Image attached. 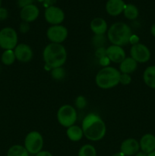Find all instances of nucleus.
I'll return each mask as SVG.
<instances>
[{
	"instance_id": "nucleus-1",
	"label": "nucleus",
	"mask_w": 155,
	"mask_h": 156,
	"mask_svg": "<svg viewBox=\"0 0 155 156\" xmlns=\"http://www.w3.org/2000/svg\"><path fill=\"white\" fill-rule=\"evenodd\" d=\"M84 136L91 141H99L104 137L106 124L101 117L96 114H89L84 118L81 125Z\"/></svg>"
},
{
	"instance_id": "nucleus-2",
	"label": "nucleus",
	"mask_w": 155,
	"mask_h": 156,
	"mask_svg": "<svg viewBox=\"0 0 155 156\" xmlns=\"http://www.w3.org/2000/svg\"><path fill=\"white\" fill-rule=\"evenodd\" d=\"M43 58L47 69L62 67L67 59V52L61 44H51L46 46L43 52Z\"/></svg>"
},
{
	"instance_id": "nucleus-3",
	"label": "nucleus",
	"mask_w": 155,
	"mask_h": 156,
	"mask_svg": "<svg viewBox=\"0 0 155 156\" xmlns=\"http://www.w3.org/2000/svg\"><path fill=\"white\" fill-rule=\"evenodd\" d=\"M132 35V29L124 22H115L107 30L108 40L112 45L122 46L129 44Z\"/></svg>"
},
{
	"instance_id": "nucleus-4",
	"label": "nucleus",
	"mask_w": 155,
	"mask_h": 156,
	"mask_svg": "<svg viewBox=\"0 0 155 156\" xmlns=\"http://www.w3.org/2000/svg\"><path fill=\"white\" fill-rule=\"evenodd\" d=\"M120 75V72L114 67H103L96 76V84L102 89L114 88L119 84Z\"/></svg>"
},
{
	"instance_id": "nucleus-5",
	"label": "nucleus",
	"mask_w": 155,
	"mask_h": 156,
	"mask_svg": "<svg viewBox=\"0 0 155 156\" xmlns=\"http://www.w3.org/2000/svg\"><path fill=\"white\" fill-rule=\"evenodd\" d=\"M78 118L76 109L69 105H65L57 111L58 122L64 127L73 126Z\"/></svg>"
},
{
	"instance_id": "nucleus-6",
	"label": "nucleus",
	"mask_w": 155,
	"mask_h": 156,
	"mask_svg": "<svg viewBox=\"0 0 155 156\" xmlns=\"http://www.w3.org/2000/svg\"><path fill=\"white\" fill-rule=\"evenodd\" d=\"M43 146V138L37 131H31L26 136L24 140V148L28 153L36 155L42 151Z\"/></svg>"
},
{
	"instance_id": "nucleus-7",
	"label": "nucleus",
	"mask_w": 155,
	"mask_h": 156,
	"mask_svg": "<svg viewBox=\"0 0 155 156\" xmlns=\"http://www.w3.org/2000/svg\"><path fill=\"white\" fill-rule=\"evenodd\" d=\"M18 34L12 27H4L0 30V47L3 50H14L18 45Z\"/></svg>"
},
{
	"instance_id": "nucleus-8",
	"label": "nucleus",
	"mask_w": 155,
	"mask_h": 156,
	"mask_svg": "<svg viewBox=\"0 0 155 156\" xmlns=\"http://www.w3.org/2000/svg\"><path fill=\"white\" fill-rule=\"evenodd\" d=\"M68 32L66 27L61 24L52 25L46 31L47 38L54 44H62L66 40Z\"/></svg>"
},
{
	"instance_id": "nucleus-9",
	"label": "nucleus",
	"mask_w": 155,
	"mask_h": 156,
	"mask_svg": "<svg viewBox=\"0 0 155 156\" xmlns=\"http://www.w3.org/2000/svg\"><path fill=\"white\" fill-rule=\"evenodd\" d=\"M44 18L49 24L52 25H58L63 22L65 19V13L57 6H50L46 9Z\"/></svg>"
},
{
	"instance_id": "nucleus-10",
	"label": "nucleus",
	"mask_w": 155,
	"mask_h": 156,
	"mask_svg": "<svg viewBox=\"0 0 155 156\" xmlns=\"http://www.w3.org/2000/svg\"><path fill=\"white\" fill-rule=\"evenodd\" d=\"M130 55L131 57L135 59L137 62L144 63L150 59V51L147 46L138 43L132 45L130 50Z\"/></svg>"
},
{
	"instance_id": "nucleus-11",
	"label": "nucleus",
	"mask_w": 155,
	"mask_h": 156,
	"mask_svg": "<svg viewBox=\"0 0 155 156\" xmlns=\"http://www.w3.org/2000/svg\"><path fill=\"white\" fill-rule=\"evenodd\" d=\"M15 57L21 62H28L32 59L33 56L31 47L26 44H20L14 49Z\"/></svg>"
},
{
	"instance_id": "nucleus-12",
	"label": "nucleus",
	"mask_w": 155,
	"mask_h": 156,
	"mask_svg": "<svg viewBox=\"0 0 155 156\" xmlns=\"http://www.w3.org/2000/svg\"><path fill=\"white\" fill-rule=\"evenodd\" d=\"M139 143L135 139L129 138L125 140L120 146V152L125 156L136 155L139 152Z\"/></svg>"
},
{
	"instance_id": "nucleus-13",
	"label": "nucleus",
	"mask_w": 155,
	"mask_h": 156,
	"mask_svg": "<svg viewBox=\"0 0 155 156\" xmlns=\"http://www.w3.org/2000/svg\"><path fill=\"white\" fill-rule=\"evenodd\" d=\"M106 56L110 62L121 63L126 59V52L122 47L112 44L106 48Z\"/></svg>"
},
{
	"instance_id": "nucleus-14",
	"label": "nucleus",
	"mask_w": 155,
	"mask_h": 156,
	"mask_svg": "<svg viewBox=\"0 0 155 156\" xmlns=\"http://www.w3.org/2000/svg\"><path fill=\"white\" fill-rule=\"evenodd\" d=\"M40 15V10L34 4L22 8L20 12V17L24 22L30 23L34 21Z\"/></svg>"
},
{
	"instance_id": "nucleus-15",
	"label": "nucleus",
	"mask_w": 155,
	"mask_h": 156,
	"mask_svg": "<svg viewBox=\"0 0 155 156\" xmlns=\"http://www.w3.org/2000/svg\"><path fill=\"white\" fill-rule=\"evenodd\" d=\"M126 3L123 0H108L106 4V11L111 16H118L124 11Z\"/></svg>"
},
{
	"instance_id": "nucleus-16",
	"label": "nucleus",
	"mask_w": 155,
	"mask_h": 156,
	"mask_svg": "<svg viewBox=\"0 0 155 156\" xmlns=\"http://www.w3.org/2000/svg\"><path fill=\"white\" fill-rule=\"evenodd\" d=\"M140 149L145 153L149 154L155 150V136L153 134H144L139 142Z\"/></svg>"
},
{
	"instance_id": "nucleus-17",
	"label": "nucleus",
	"mask_w": 155,
	"mask_h": 156,
	"mask_svg": "<svg viewBox=\"0 0 155 156\" xmlns=\"http://www.w3.org/2000/svg\"><path fill=\"white\" fill-rule=\"evenodd\" d=\"M90 27L94 35H103L108 30L107 23L102 18H94L91 21Z\"/></svg>"
},
{
	"instance_id": "nucleus-18",
	"label": "nucleus",
	"mask_w": 155,
	"mask_h": 156,
	"mask_svg": "<svg viewBox=\"0 0 155 156\" xmlns=\"http://www.w3.org/2000/svg\"><path fill=\"white\" fill-rule=\"evenodd\" d=\"M138 66V62L132 57H126V59L120 63L119 70L121 73L129 74L134 73Z\"/></svg>"
},
{
	"instance_id": "nucleus-19",
	"label": "nucleus",
	"mask_w": 155,
	"mask_h": 156,
	"mask_svg": "<svg viewBox=\"0 0 155 156\" xmlns=\"http://www.w3.org/2000/svg\"><path fill=\"white\" fill-rule=\"evenodd\" d=\"M143 80L149 88L155 89V66H150L144 70Z\"/></svg>"
},
{
	"instance_id": "nucleus-20",
	"label": "nucleus",
	"mask_w": 155,
	"mask_h": 156,
	"mask_svg": "<svg viewBox=\"0 0 155 156\" xmlns=\"http://www.w3.org/2000/svg\"><path fill=\"white\" fill-rule=\"evenodd\" d=\"M66 133L68 138L73 142L80 141L84 136L82 128L78 126H76V125H73V126L68 127Z\"/></svg>"
},
{
	"instance_id": "nucleus-21",
	"label": "nucleus",
	"mask_w": 155,
	"mask_h": 156,
	"mask_svg": "<svg viewBox=\"0 0 155 156\" xmlns=\"http://www.w3.org/2000/svg\"><path fill=\"white\" fill-rule=\"evenodd\" d=\"M124 14V16L129 20H135L136 19L139 15V11L138 9L132 4H126L124 11L122 12Z\"/></svg>"
},
{
	"instance_id": "nucleus-22",
	"label": "nucleus",
	"mask_w": 155,
	"mask_h": 156,
	"mask_svg": "<svg viewBox=\"0 0 155 156\" xmlns=\"http://www.w3.org/2000/svg\"><path fill=\"white\" fill-rule=\"evenodd\" d=\"M7 156H29V153L24 146L15 145L9 149Z\"/></svg>"
},
{
	"instance_id": "nucleus-23",
	"label": "nucleus",
	"mask_w": 155,
	"mask_h": 156,
	"mask_svg": "<svg viewBox=\"0 0 155 156\" xmlns=\"http://www.w3.org/2000/svg\"><path fill=\"white\" fill-rule=\"evenodd\" d=\"M1 60L3 64L6 66H10L14 63L15 60H16V57H15V52L13 50H5L3 53L2 54Z\"/></svg>"
},
{
	"instance_id": "nucleus-24",
	"label": "nucleus",
	"mask_w": 155,
	"mask_h": 156,
	"mask_svg": "<svg viewBox=\"0 0 155 156\" xmlns=\"http://www.w3.org/2000/svg\"><path fill=\"white\" fill-rule=\"evenodd\" d=\"M78 156H97V151L92 145L86 144L82 146L78 152Z\"/></svg>"
},
{
	"instance_id": "nucleus-25",
	"label": "nucleus",
	"mask_w": 155,
	"mask_h": 156,
	"mask_svg": "<svg viewBox=\"0 0 155 156\" xmlns=\"http://www.w3.org/2000/svg\"><path fill=\"white\" fill-rule=\"evenodd\" d=\"M50 74H51L52 78L53 79L57 81H61L65 77L66 73H65V70L62 67H58V68L53 69L51 70Z\"/></svg>"
},
{
	"instance_id": "nucleus-26",
	"label": "nucleus",
	"mask_w": 155,
	"mask_h": 156,
	"mask_svg": "<svg viewBox=\"0 0 155 156\" xmlns=\"http://www.w3.org/2000/svg\"><path fill=\"white\" fill-rule=\"evenodd\" d=\"M106 43V37L103 35H94L92 38V44L96 49L104 47V44Z\"/></svg>"
},
{
	"instance_id": "nucleus-27",
	"label": "nucleus",
	"mask_w": 155,
	"mask_h": 156,
	"mask_svg": "<svg viewBox=\"0 0 155 156\" xmlns=\"http://www.w3.org/2000/svg\"><path fill=\"white\" fill-rule=\"evenodd\" d=\"M74 104H75V107L78 109L81 110L83 109L86 107L87 105V100L84 96H78V97L76 98L75 101H74Z\"/></svg>"
},
{
	"instance_id": "nucleus-28",
	"label": "nucleus",
	"mask_w": 155,
	"mask_h": 156,
	"mask_svg": "<svg viewBox=\"0 0 155 156\" xmlns=\"http://www.w3.org/2000/svg\"><path fill=\"white\" fill-rule=\"evenodd\" d=\"M132 82V78L129 74L121 73L119 78V83L122 85H128Z\"/></svg>"
},
{
	"instance_id": "nucleus-29",
	"label": "nucleus",
	"mask_w": 155,
	"mask_h": 156,
	"mask_svg": "<svg viewBox=\"0 0 155 156\" xmlns=\"http://www.w3.org/2000/svg\"><path fill=\"white\" fill-rule=\"evenodd\" d=\"M95 55L99 59L105 57V56H106V49H105L104 47H100V48L96 49Z\"/></svg>"
},
{
	"instance_id": "nucleus-30",
	"label": "nucleus",
	"mask_w": 155,
	"mask_h": 156,
	"mask_svg": "<svg viewBox=\"0 0 155 156\" xmlns=\"http://www.w3.org/2000/svg\"><path fill=\"white\" fill-rule=\"evenodd\" d=\"M33 2H34V0H17L18 7H20L21 9L25 7V6L33 4Z\"/></svg>"
},
{
	"instance_id": "nucleus-31",
	"label": "nucleus",
	"mask_w": 155,
	"mask_h": 156,
	"mask_svg": "<svg viewBox=\"0 0 155 156\" xmlns=\"http://www.w3.org/2000/svg\"><path fill=\"white\" fill-rule=\"evenodd\" d=\"M19 30L22 34L27 33V32L30 30V24H29V23L23 21V22L20 24Z\"/></svg>"
},
{
	"instance_id": "nucleus-32",
	"label": "nucleus",
	"mask_w": 155,
	"mask_h": 156,
	"mask_svg": "<svg viewBox=\"0 0 155 156\" xmlns=\"http://www.w3.org/2000/svg\"><path fill=\"white\" fill-rule=\"evenodd\" d=\"M9 16V12L8 10L5 8H0V21H4Z\"/></svg>"
},
{
	"instance_id": "nucleus-33",
	"label": "nucleus",
	"mask_w": 155,
	"mask_h": 156,
	"mask_svg": "<svg viewBox=\"0 0 155 156\" xmlns=\"http://www.w3.org/2000/svg\"><path fill=\"white\" fill-rule=\"evenodd\" d=\"M109 62H110V60H109L107 56H105V57L100 59V64L102 66H108V65L109 64Z\"/></svg>"
},
{
	"instance_id": "nucleus-34",
	"label": "nucleus",
	"mask_w": 155,
	"mask_h": 156,
	"mask_svg": "<svg viewBox=\"0 0 155 156\" xmlns=\"http://www.w3.org/2000/svg\"><path fill=\"white\" fill-rule=\"evenodd\" d=\"M138 41H139V37L136 34H132V37L130 38V41H129V43L132 44V45H135V44H138Z\"/></svg>"
},
{
	"instance_id": "nucleus-35",
	"label": "nucleus",
	"mask_w": 155,
	"mask_h": 156,
	"mask_svg": "<svg viewBox=\"0 0 155 156\" xmlns=\"http://www.w3.org/2000/svg\"><path fill=\"white\" fill-rule=\"evenodd\" d=\"M57 0H43V3L44 4V5L46 6L47 7H50V6H53L54 5L55 3L56 2Z\"/></svg>"
},
{
	"instance_id": "nucleus-36",
	"label": "nucleus",
	"mask_w": 155,
	"mask_h": 156,
	"mask_svg": "<svg viewBox=\"0 0 155 156\" xmlns=\"http://www.w3.org/2000/svg\"><path fill=\"white\" fill-rule=\"evenodd\" d=\"M36 156H53V155L48 151H40L36 154Z\"/></svg>"
},
{
	"instance_id": "nucleus-37",
	"label": "nucleus",
	"mask_w": 155,
	"mask_h": 156,
	"mask_svg": "<svg viewBox=\"0 0 155 156\" xmlns=\"http://www.w3.org/2000/svg\"><path fill=\"white\" fill-rule=\"evenodd\" d=\"M150 32H151L152 35L155 37V23L152 24L151 27H150Z\"/></svg>"
},
{
	"instance_id": "nucleus-38",
	"label": "nucleus",
	"mask_w": 155,
	"mask_h": 156,
	"mask_svg": "<svg viewBox=\"0 0 155 156\" xmlns=\"http://www.w3.org/2000/svg\"><path fill=\"white\" fill-rule=\"evenodd\" d=\"M135 156H147V154L141 151V152H138V153H136Z\"/></svg>"
},
{
	"instance_id": "nucleus-39",
	"label": "nucleus",
	"mask_w": 155,
	"mask_h": 156,
	"mask_svg": "<svg viewBox=\"0 0 155 156\" xmlns=\"http://www.w3.org/2000/svg\"><path fill=\"white\" fill-rule=\"evenodd\" d=\"M112 156H125V155H123V154L121 152H117V153H115L114 155H112Z\"/></svg>"
},
{
	"instance_id": "nucleus-40",
	"label": "nucleus",
	"mask_w": 155,
	"mask_h": 156,
	"mask_svg": "<svg viewBox=\"0 0 155 156\" xmlns=\"http://www.w3.org/2000/svg\"><path fill=\"white\" fill-rule=\"evenodd\" d=\"M147 156H155V150L153 151L152 152H150V153L147 154Z\"/></svg>"
},
{
	"instance_id": "nucleus-41",
	"label": "nucleus",
	"mask_w": 155,
	"mask_h": 156,
	"mask_svg": "<svg viewBox=\"0 0 155 156\" xmlns=\"http://www.w3.org/2000/svg\"><path fill=\"white\" fill-rule=\"evenodd\" d=\"M2 6V0H0V8H1Z\"/></svg>"
}]
</instances>
